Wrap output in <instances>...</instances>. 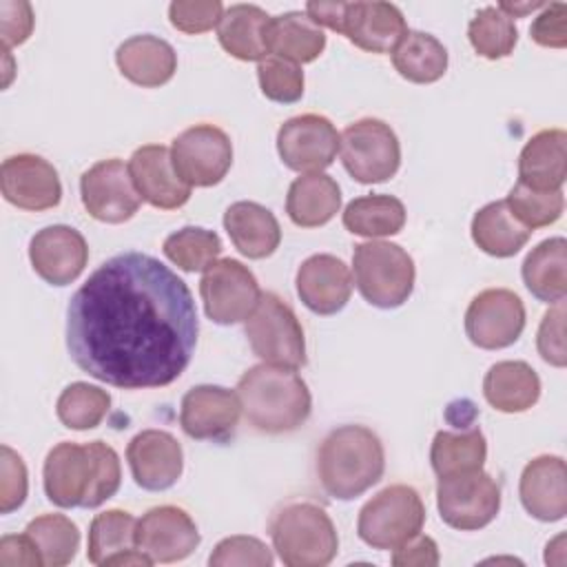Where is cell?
I'll return each instance as SVG.
<instances>
[{
    "instance_id": "1",
    "label": "cell",
    "mask_w": 567,
    "mask_h": 567,
    "mask_svg": "<svg viewBox=\"0 0 567 567\" xmlns=\"http://www.w3.org/2000/svg\"><path fill=\"white\" fill-rule=\"evenodd\" d=\"M197 332V308L186 281L137 250L106 259L66 308L73 363L122 390L173 383L195 354Z\"/></svg>"
},
{
    "instance_id": "2",
    "label": "cell",
    "mask_w": 567,
    "mask_h": 567,
    "mask_svg": "<svg viewBox=\"0 0 567 567\" xmlns=\"http://www.w3.org/2000/svg\"><path fill=\"white\" fill-rule=\"evenodd\" d=\"M42 481L44 494L53 505L93 509L120 489V456L104 441H91L86 445L62 441L49 450Z\"/></svg>"
},
{
    "instance_id": "3",
    "label": "cell",
    "mask_w": 567,
    "mask_h": 567,
    "mask_svg": "<svg viewBox=\"0 0 567 567\" xmlns=\"http://www.w3.org/2000/svg\"><path fill=\"white\" fill-rule=\"evenodd\" d=\"M237 396L246 421L266 434L301 427L312 410L306 381L292 368L272 363L248 368L237 383Z\"/></svg>"
},
{
    "instance_id": "4",
    "label": "cell",
    "mask_w": 567,
    "mask_h": 567,
    "mask_svg": "<svg viewBox=\"0 0 567 567\" xmlns=\"http://www.w3.org/2000/svg\"><path fill=\"white\" fill-rule=\"evenodd\" d=\"M385 470L381 439L365 425L348 423L330 430L317 450V476L323 492L352 501L368 492Z\"/></svg>"
},
{
    "instance_id": "5",
    "label": "cell",
    "mask_w": 567,
    "mask_h": 567,
    "mask_svg": "<svg viewBox=\"0 0 567 567\" xmlns=\"http://www.w3.org/2000/svg\"><path fill=\"white\" fill-rule=\"evenodd\" d=\"M268 532L277 556L288 567H323L339 549L332 518L310 501L286 503L272 514Z\"/></svg>"
},
{
    "instance_id": "6",
    "label": "cell",
    "mask_w": 567,
    "mask_h": 567,
    "mask_svg": "<svg viewBox=\"0 0 567 567\" xmlns=\"http://www.w3.org/2000/svg\"><path fill=\"white\" fill-rule=\"evenodd\" d=\"M354 286L374 308H399L414 290V261L399 244L370 239L352 252Z\"/></svg>"
},
{
    "instance_id": "7",
    "label": "cell",
    "mask_w": 567,
    "mask_h": 567,
    "mask_svg": "<svg viewBox=\"0 0 567 567\" xmlns=\"http://www.w3.org/2000/svg\"><path fill=\"white\" fill-rule=\"evenodd\" d=\"M244 332L252 352L272 365L297 370L306 363L303 328L295 310L275 292H261L255 310L248 315Z\"/></svg>"
},
{
    "instance_id": "8",
    "label": "cell",
    "mask_w": 567,
    "mask_h": 567,
    "mask_svg": "<svg viewBox=\"0 0 567 567\" xmlns=\"http://www.w3.org/2000/svg\"><path fill=\"white\" fill-rule=\"evenodd\" d=\"M425 523V505L419 492L410 485L396 483L372 496L359 512V538L372 549H394Z\"/></svg>"
},
{
    "instance_id": "9",
    "label": "cell",
    "mask_w": 567,
    "mask_h": 567,
    "mask_svg": "<svg viewBox=\"0 0 567 567\" xmlns=\"http://www.w3.org/2000/svg\"><path fill=\"white\" fill-rule=\"evenodd\" d=\"M343 168L359 184H381L401 166V144L390 124L363 117L348 124L339 137Z\"/></svg>"
},
{
    "instance_id": "10",
    "label": "cell",
    "mask_w": 567,
    "mask_h": 567,
    "mask_svg": "<svg viewBox=\"0 0 567 567\" xmlns=\"http://www.w3.org/2000/svg\"><path fill=\"white\" fill-rule=\"evenodd\" d=\"M436 507L445 525L474 532L496 518L501 509V487L483 467L439 476Z\"/></svg>"
},
{
    "instance_id": "11",
    "label": "cell",
    "mask_w": 567,
    "mask_h": 567,
    "mask_svg": "<svg viewBox=\"0 0 567 567\" xmlns=\"http://www.w3.org/2000/svg\"><path fill=\"white\" fill-rule=\"evenodd\" d=\"M171 162L177 177L190 188L215 186L233 164L230 137L215 124H195L173 140Z\"/></svg>"
},
{
    "instance_id": "12",
    "label": "cell",
    "mask_w": 567,
    "mask_h": 567,
    "mask_svg": "<svg viewBox=\"0 0 567 567\" xmlns=\"http://www.w3.org/2000/svg\"><path fill=\"white\" fill-rule=\"evenodd\" d=\"M199 295L210 321L233 326L248 319L261 297V290L248 266L224 257L204 270L199 279Z\"/></svg>"
},
{
    "instance_id": "13",
    "label": "cell",
    "mask_w": 567,
    "mask_h": 567,
    "mask_svg": "<svg viewBox=\"0 0 567 567\" xmlns=\"http://www.w3.org/2000/svg\"><path fill=\"white\" fill-rule=\"evenodd\" d=\"M523 328L525 306L509 288H487L465 310V334L483 350H501L516 343Z\"/></svg>"
},
{
    "instance_id": "14",
    "label": "cell",
    "mask_w": 567,
    "mask_h": 567,
    "mask_svg": "<svg viewBox=\"0 0 567 567\" xmlns=\"http://www.w3.org/2000/svg\"><path fill=\"white\" fill-rule=\"evenodd\" d=\"M80 195L86 213L104 224L128 221L142 204L128 164L117 157L102 159L84 171L80 177Z\"/></svg>"
},
{
    "instance_id": "15",
    "label": "cell",
    "mask_w": 567,
    "mask_h": 567,
    "mask_svg": "<svg viewBox=\"0 0 567 567\" xmlns=\"http://www.w3.org/2000/svg\"><path fill=\"white\" fill-rule=\"evenodd\" d=\"M334 124L317 113H303L286 120L277 131V153L281 162L297 173H321L339 151Z\"/></svg>"
},
{
    "instance_id": "16",
    "label": "cell",
    "mask_w": 567,
    "mask_h": 567,
    "mask_svg": "<svg viewBox=\"0 0 567 567\" xmlns=\"http://www.w3.org/2000/svg\"><path fill=\"white\" fill-rule=\"evenodd\" d=\"M2 195L22 210H47L60 204L62 184L51 162L33 153H18L2 162Z\"/></svg>"
},
{
    "instance_id": "17",
    "label": "cell",
    "mask_w": 567,
    "mask_h": 567,
    "mask_svg": "<svg viewBox=\"0 0 567 567\" xmlns=\"http://www.w3.org/2000/svg\"><path fill=\"white\" fill-rule=\"evenodd\" d=\"M135 543L153 563H177L197 549L199 532L182 507L159 505L137 520Z\"/></svg>"
},
{
    "instance_id": "18",
    "label": "cell",
    "mask_w": 567,
    "mask_h": 567,
    "mask_svg": "<svg viewBox=\"0 0 567 567\" xmlns=\"http://www.w3.org/2000/svg\"><path fill=\"white\" fill-rule=\"evenodd\" d=\"M29 259L40 279L51 286H69L82 275L89 261V246L75 228L53 224L31 237Z\"/></svg>"
},
{
    "instance_id": "19",
    "label": "cell",
    "mask_w": 567,
    "mask_h": 567,
    "mask_svg": "<svg viewBox=\"0 0 567 567\" xmlns=\"http://www.w3.org/2000/svg\"><path fill=\"white\" fill-rule=\"evenodd\" d=\"M126 461L133 481L148 492H164L177 483L184 470L179 441L164 430H142L128 441Z\"/></svg>"
},
{
    "instance_id": "20",
    "label": "cell",
    "mask_w": 567,
    "mask_h": 567,
    "mask_svg": "<svg viewBox=\"0 0 567 567\" xmlns=\"http://www.w3.org/2000/svg\"><path fill=\"white\" fill-rule=\"evenodd\" d=\"M241 414L237 392L221 385H195L182 396L179 425L197 441L226 439Z\"/></svg>"
},
{
    "instance_id": "21",
    "label": "cell",
    "mask_w": 567,
    "mask_h": 567,
    "mask_svg": "<svg viewBox=\"0 0 567 567\" xmlns=\"http://www.w3.org/2000/svg\"><path fill=\"white\" fill-rule=\"evenodd\" d=\"M128 173L140 197L153 208L173 210L190 199V186L177 177L164 144L140 146L128 159Z\"/></svg>"
},
{
    "instance_id": "22",
    "label": "cell",
    "mask_w": 567,
    "mask_h": 567,
    "mask_svg": "<svg viewBox=\"0 0 567 567\" xmlns=\"http://www.w3.org/2000/svg\"><path fill=\"white\" fill-rule=\"evenodd\" d=\"M297 295L315 315H334L352 295V275L343 259L321 252L308 257L297 270Z\"/></svg>"
},
{
    "instance_id": "23",
    "label": "cell",
    "mask_w": 567,
    "mask_h": 567,
    "mask_svg": "<svg viewBox=\"0 0 567 567\" xmlns=\"http://www.w3.org/2000/svg\"><path fill=\"white\" fill-rule=\"evenodd\" d=\"M525 512L543 523H554L567 514V470L563 456L540 454L532 458L518 483Z\"/></svg>"
},
{
    "instance_id": "24",
    "label": "cell",
    "mask_w": 567,
    "mask_h": 567,
    "mask_svg": "<svg viewBox=\"0 0 567 567\" xmlns=\"http://www.w3.org/2000/svg\"><path fill=\"white\" fill-rule=\"evenodd\" d=\"M341 33L368 53H392L408 24L401 9L390 2H346Z\"/></svg>"
},
{
    "instance_id": "25",
    "label": "cell",
    "mask_w": 567,
    "mask_h": 567,
    "mask_svg": "<svg viewBox=\"0 0 567 567\" xmlns=\"http://www.w3.org/2000/svg\"><path fill=\"white\" fill-rule=\"evenodd\" d=\"M137 520L124 509H106L91 520L86 558L93 565H153V558L144 554L135 543Z\"/></svg>"
},
{
    "instance_id": "26",
    "label": "cell",
    "mask_w": 567,
    "mask_h": 567,
    "mask_svg": "<svg viewBox=\"0 0 567 567\" xmlns=\"http://www.w3.org/2000/svg\"><path fill=\"white\" fill-rule=\"evenodd\" d=\"M567 177V133L543 128L518 155V182L534 190H560Z\"/></svg>"
},
{
    "instance_id": "27",
    "label": "cell",
    "mask_w": 567,
    "mask_h": 567,
    "mask_svg": "<svg viewBox=\"0 0 567 567\" xmlns=\"http://www.w3.org/2000/svg\"><path fill=\"white\" fill-rule=\"evenodd\" d=\"M120 73L137 86L155 89L166 84L177 71L175 49L157 35H133L115 51Z\"/></svg>"
},
{
    "instance_id": "28",
    "label": "cell",
    "mask_w": 567,
    "mask_h": 567,
    "mask_svg": "<svg viewBox=\"0 0 567 567\" xmlns=\"http://www.w3.org/2000/svg\"><path fill=\"white\" fill-rule=\"evenodd\" d=\"M224 228L233 246L248 259L270 257L281 241L277 217L257 202H235L224 213Z\"/></svg>"
},
{
    "instance_id": "29",
    "label": "cell",
    "mask_w": 567,
    "mask_h": 567,
    "mask_svg": "<svg viewBox=\"0 0 567 567\" xmlns=\"http://www.w3.org/2000/svg\"><path fill=\"white\" fill-rule=\"evenodd\" d=\"M268 55L284 58L295 64L317 60L326 49V33L301 11H286L268 18L264 27Z\"/></svg>"
},
{
    "instance_id": "30",
    "label": "cell",
    "mask_w": 567,
    "mask_h": 567,
    "mask_svg": "<svg viewBox=\"0 0 567 567\" xmlns=\"http://www.w3.org/2000/svg\"><path fill=\"white\" fill-rule=\"evenodd\" d=\"M483 394L498 412H527L540 396V379L525 361H498L485 372Z\"/></svg>"
},
{
    "instance_id": "31",
    "label": "cell",
    "mask_w": 567,
    "mask_h": 567,
    "mask_svg": "<svg viewBox=\"0 0 567 567\" xmlns=\"http://www.w3.org/2000/svg\"><path fill=\"white\" fill-rule=\"evenodd\" d=\"M341 208V188L326 173L299 175L286 195V213L295 226L317 228L328 224Z\"/></svg>"
},
{
    "instance_id": "32",
    "label": "cell",
    "mask_w": 567,
    "mask_h": 567,
    "mask_svg": "<svg viewBox=\"0 0 567 567\" xmlns=\"http://www.w3.org/2000/svg\"><path fill=\"white\" fill-rule=\"evenodd\" d=\"M520 275L536 299L545 303L563 301L567 292V241L563 237L540 241L527 252Z\"/></svg>"
},
{
    "instance_id": "33",
    "label": "cell",
    "mask_w": 567,
    "mask_h": 567,
    "mask_svg": "<svg viewBox=\"0 0 567 567\" xmlns=\"http://www.w3.org/2000/svg\"><path fill=\"white\" fill-rule=\"evenodd\" d=\"M268 18L257 4H230L217 24L221 49L241 62H261L268 55L264 40Z\"/></svg>"
},
{
    "instance_id": "34",
    "label": "cell",
    "mask_w": 567,
    "mask_h": 567,
    "mask_svg": "<svg viewBox=\"0 0 567 567\" xmlns=\"http://www.w3.org/2000/svg\"><path fill=\"white\" fill-rule=\"evenodd\" d=\"M474 244L492 257H512L529 239L532 230L525 228L507 208L505 199L489 202L472 217Z\"/></svg>"
},
{
    "instance_id": "35",
    "label": "cell",
    "mask_w": 567,
    "mask_h": 567,
    "mask_svg": "<svg viewBox=\"0 0 567 567\" xmlns=\"http://www.w3.org/2000/svg\"><path fill=\"white\" fill-rule=\"evenodd\" d=\"M392 64L408 82L432 84L447 71V49L434 35L408 29L392 49Z\"/></svg>"
},
{
    "instance_id": "36",
    "label": "cell",
    "mask_w": 567,
    "mask_h": 567,
    "mask_svg": "<svg viewBox=\"0 0 567 567\" xmlns=\"http://www.w3.org/2000/svg\"><path fill=\"white\" fill-rule=\"evenodd\" d=\"M405 224V206L392 195H363L352 199L343 210V226L359 237H388L401 233Z\"/></svg>"
},
{
    "instance_id": "37",
    "label": "cell",
    "mask_w": 567,
    "mask_h": 567,
    "mask_svg": "<svg viewBox=\"0 0 567 567\" xmlns=\"http://www.w3.org/2000/svg\"><path fill=\"white\" fill-rule=\"evenodd\" d=\"M487 458V441L478 427L461 432L441 430L430 447V463L436 476H447L465 470L483 467Z\"/></svg>"
},
{
    "instance_id": "38",
    "label": "cell",
    "mask_w": 567,
    "mask_h": 567,
    "mask_svg": "<svg viewBox=\"0 0 567 567\" xmlns=\"http://www.w3.org/2000/svg\"><path fill=\"white\" fill-rule=\"evenodd\" d=\"M40 549L47 567H62L75 558L80 545L78 525L64 514H42L29 520L24 529Z\"/></svg>"
},
{
    "instance_id": "39",
    "label": "cell",
    "mask_w": 567,
    "mask_h": 567,
    "mask_svg": "<svg viewBox=\"0 0 567 567\" xmlns=\"http://www.w3.org/2000/svg\"><path fill=\"white\" fill-rule=\"evenodd\" d=\"M111 408V394L97 385L75 381L66 385L55 403L60 423L69 430H93L102 423Z\"/></svg>"
},
{
    "instance_id": "40",
    "label": "cell",
    "mask_w": 567,
    "mask_h": 567,
    "mask_svg": "<svg viewBox=\"0 0 567 567\" xmlns=\"http://www.w3.org/2000/svg\"><path fill=\"white\" fill-rule=\"evenodd\" d=\"M162 250L177 268L186 272H204L217 261L221 252V239L208 228L184 226L164 239Z\"/></svg>"
},
{
    "instance_id": "41",
    "label": "cell",
    "mask_w": 567,
    "mask_h": 567,
    "mask_svg": "<svg viewBox=\"0 0 567 567\" xmlns=\"http://www.w3.org/2000/svg\"><path fill=\"white\" fill-rule=\"evenodd\" d=\"M467 38L478 55L487 60H501L514 51L518 42V29L514 20L498 7H483L470 20Z\"/></svg>"
},
{
    "instance_id": "42",
    "label": "cell",
    "mask_w": 567,
    "mask_h": 567,
    "mask_svg": "<svg viewBox=\"0 0 567 567\" xmlns=\"http://www.w3.org/2000/svg\"><path fill=\"white\" fill-rule=\"evenodd\" d=\"M505 204L525 228L534 230L554 224L563 215L565 197L563 190H534L516 182L509 188Z\"/></svg>"
},
{
    "instance_id": "43",
    "label": "cell",
    "mask_w": 567,
    "mask_h": 567,
    "mask_svg": "<svg viewBox=\"0 0 567 567\" xmlns=\"http://www.w3.org/2000/svg\"><path fill=\"white\" fill-rule=\"evenodd\" d=\"M257 80L261 93L279 104H292L303 95V71L299 64L277 55H266L257 64Z\"/></svg>"
},
{
    "instance_id": "44",
    "label": "cell",
    "mask_w": 567,
    "mask_h": 567,
    "mask_svg": "<svg viewBox=\"0 0 567 567\" xmlns=\"http://www.w3.org/2000/svg\"><path fill=\"white\" fill-rule=\"evenodd\" d=\"M272 551L255 536H228L219 540L208 558L210 567H233V565H252V567H270Z\"/></svg>"
},
{
    "instance_id": "45",
    "label": "cell",
    "mask_w": 567,
    "mask_h": 567,
    "mask_svg": "<svg viewBox=\"0 0 567 567\" xmlns=\"http://www.w3.org/2000/svg\"><path fill=\"white\" fill-rule=\"evenodd\" d=\"M224 4L219 0H175L168 7L171 24L188 35L206 33L219 24Z\"/></svg>"
},
{
    "instance_id": "46",
    "label": "cell",
    "mask_w": 567,
    "mask_h": 567,
    "mask_svg": "<svg viewBox=\"0 0 567 567\" xmlns=\"http://www.w3.org/2000/svg\"><path fill=\"white\" fill-rule=\"evenodd\" d=\"M29 489V474L22 456L9 445L0 447V512L11 514L18 509Z\"/></svg>"
},
{
    "instance_id": "47",
    "label": "cell",
    "mask_w": 567,
    "mask_h": 567,
    "mask_svg": "<svg viewBox=\"0 0 567 567\" xmlns=\"http://www.w3.org/2000/svg\"><path fill=\"white\" fill-rule=\"evenodd\" d=\"M565 301L551 303V308L545 312L538 334H536V348L543 361L556 368H565L567 352H565Z\"/></svg>"
},
{
    "instance_id": "48",
    "label": "cell",
    "mask_w": 567,
    "mask_h": 567,
    "mask_svg": "<svg viewBox=\"0 0 567 567\" xmlns=\"http://www.w3.org/2000/svg\"><path fill=\"white\" fill-rule=\"evenodd\" d=\"M532 40L540 47L549 49H565L567 47V4L551 2L545 4L543 11L529 27Z\"/></svg>"
},
{
    "instance_id": "49",
    "label": "cell",
    "mask_w": 567,
    "mask_h": 567,
    "mask_svg": "<svg viewBox=\"0 0 567 567\" xmlns=\"http://www.w3.org/2000/svg\"><path fill=\"white\" fill-rule=\"evenodd\" d=\"M33 31V11L29 2L22 0H2L0 2V33L2 47H18L27 42Z\"/></svg>"
},
{
    "instance_id": "50",
    "label": "cell",
    "mask_w": 567,
    "mask_h": 567,
    "mask_svg": "<svg viewBox=\"0 0 567 567\" xmlns=\"http://www.w3.org/2000/svg\"><path fill=\"white\" fill-rule=\"evenodd\" d=\"M392 565L396 567H434L439 565V547L434 538L423 536L421 532L394 547Z\"/></svg>"
},
{
    "instance_id": "51",
    "label": "cell",
    "mask_w": 567,
    "mask_h": 567,
    "mask_svg": "<svg viewBox=\"0 0 567 567\" xmlns=\"http://www.w3.org/2000/svg\"><path fill=\"white\" fill-rule=\"evenodd\" d=\"M0 565L2 567H40L42 556L33 538L24 534H9L0 540Z\"/></svg>"
},
{
    "instance_id": "52",
    "label": "cell",
    "mask_w": 567,
    "mask_h": 567,
    "mask_svg": "<svg viewBox=\"0 0 567 567\" xmlns=\"http://www.w3.org/2000/svg\"><path fill=\"white\" fill-rule=\"evenodd\" d=\"M503 13H507L509 18H518V16H525V13H529V11H534V9H543L545 7V2H525V4H512V2H501V4H496Z\"/></svg>"
}]
</instances>
